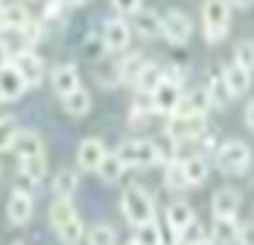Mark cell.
<instances>
[{
	"label": "cell",
	"instance_id": "obj_28",
	"mask_svg": "<svg viewBox=\"0 0 254 245\" xmlns=\"http://www.w3.org/2000/svg\"><path fill=\"white\" fill-rule=\"evenodd\" d=\"M181 167H184V175H187L190 187L193 184H202L204 178H207V161H204L202 155H193V158L181 161Z\"/></svg>",
	"mask_w": 254,
	"mask_h": 245
},
{
	"label": "cell",
	"instance_id": "obj_32",
	"mask_svg": "<svg viewBox=\"0 0 254 245\" xmlns=\"http://www.w3.org/2000/svg\"><path fill=\"white\" fill-rule=\"evenodd\" d=\"M134 243H140V245H164L158 222L152 219V222H143V225H137V228H134Z\"/></svg>",
	"mask_w": 254,
	"mask_h": 245
},
{
	"label": "cell",
	"instance_id": "obj_8",
	"mask_svg": "<svg viewBox=\"0 0 254 245\" xmlns=\"http://www.w3.org/2000/svg\"><path fill=\"white\" fill-rule=\"evenodd\" d=\"M9 64H12L18 73L24 76L26 88L38 85V82L44 79V61H41V56H38L35 50H21V53H15Z\"/></svg>",
	"mask_w": 254,
	"mask_h": 245
},
{
	"label": "cell",
	"instance_id": "obj_11",
	"mask_svg": "<svg viewBox=\"0 0 254 245\" xmlns=\"http://www.w3.org/2000/svg\"><path fill=\"white\" fill-rule=\"evenodd\" d=\"M100 35H102V41H105V50L120 53V50L128 47L131 26H128V21H123V18H111V21H105V24H102Z\"/></svg>",
	"mask_w": 254,
	"mask_h": 245
},
{
	"label": "cell",
	"instance_id": "obj_1",
	"mask_svg": "<svg viewBox=\"0 0 254 245\" xmlns=\"http://www.w3.org/2000/svg\"><path fill=\"white\" fill-rule=\"evenodd\" d=\"M50 225L64 245H79L85 240V228L70 198H56L50 204Z\"/></svg>",
	"mask_w": 254,
	"mask_h": 245
},
{
	"label": "cell",
	"instance_id": "obj_7",
	"mask_svg": "<svg viewBox=\"0 0 254 245\" xmlns=\"http://www.w3.org/2000/svg\"><path fill=\"white\" fill-rule=\"evenodd\" d=\"M204 134V117H181V114H173L170 122H167V137L176 140V143H190L196 137Z\"/></svg>",
	"mask_w": 254,
	"mask_h": 245
},
{
	"label": "cell",
	"instance_id": "obj_15",
	"mask_svg": "<svg viewBox=\"0 0 254 245\" xmlns=\"http://www.w3.org/2000/svg\"><path fill=\"white\" fill-rule=\"evenodd\" d=\"M240 204H243V198H240V193H237L234 187H222V190H216L213 198H210L213 216H237Z\"/></svg>",
	"mask_w": 254,
	"mask_h": 245
},
{
	"label": "cell",
	"instance_id": "obj_43",
	"mask_svg": "<svg viewBox=\"0 0 254 245\" xmlns=\"http://www.w3.org/2000/svg\"><path fill=\"white\" fill-rule=\"evenodd\" d=\"M3 26L6 24H3V3H0V29H3Z\"/></svg>",
	"mask_w": 254,
	"mask_h": 245
},
{
	"label": "cell",
	"instance_id": "obj_14",
	"mask_svg": "<svg viewBox=\"0 0 254 245\" xmlns=\"http://www.w3.org/2000/svg\"><path fill=\"white\" fill-rule=\"evenodd\" d=\"M6 216L12 225H26L32 219V196L21 193V190H12V196L6 201Z\"/></svg>",
	"mask_w": 254,
	"mask_h": 245
},
{
	"label": "cell",
	"instance_id": "obj_48",
	"mask_svg": "<svg viewBox=\"0 0 254 245\" xmlns=\"http://www.w3.org/2000/svg\"><path fill=\"white\" fill-rule=\"evenodd\" d=\"M0 102H3V94H0Z\"/></svg>",
	"mask_w": 254,
	"mask_h": 245
},
{
	"label": "cell",
	"instance_id": "obj_23",
	"mask_svg": "<svg viewBox=\"0 0 254 245\" xmlns=\"http://www.w3.org/2000/svg\"><path fill=\"white\" fill-rule=\"evenodd\" d=\"M79 190V172L76 170H59L53 178V193L56 198H73Z\"/></svg>",
	"mask_w": 254,
	"mask_h": 245
},
{
	"label": "cell",
	"instance_id": "obj_24",
	"mask_svg": "<svg viewBox=\"0 0 254 245\" xmlns=\"http://www.w3.org/2000/svg\"><path fill=\"white\" fill-rule=\"evenodd\" d=\"M62 105H64V111H67L70 117H85V114L91 111V94H88L85 88H76L73 94L62 97Z\"/></svg>",
	"mask_w": 254,
	"mask_h": 245
},
{
	"label": "cell",
	"instance_id": "obj_40",
	"mask_svg": "<svg viewBox=\"0 0 254 245\" xmlns=\"http://www.w3.org/2000/svg\"><path fill=\"white\" fill-rule=\"evenodd\" d=\"M246 125L254 131V99L249 102V108H246Z\"/></svg>",
	"mask_w": 254,
	"mask_h": 245
},
{
	"label": "cell",
	"instance_id": "obj_26",
	"mask_svg": "<svg viewBox=\"0 0 254 245\" xmlns=\"http://www.w3.org/2000/svg\"><path fill=\"white\" fill-rule=\"evenodd\" d=\"M32 21L29 18V12H26L24 3H3V24L9 26V29H21Z\"/></svg>",
	"mask_w": 254,
	"mask_h": 245
},
{
	"label": "cell",
	"instance_id": "obj_22",
	"mask_svg": "<svg viewBox=\"0 0 254 245\" xmlns=\"http://www.w3.org/2000/svg\"><path fill=\"white\" fill-rule=\"evenodd\" d=\"M161 82H164V67H158V64H152V61H146L143 70H140L137 79H134V88H137L143 97H149Z\"/></svg>",
	"mask_w": 254,
	"mask_h": 245
},
{
	"label": "cell",
	"instance_id": "obj_21",
	"mask_svg": "<svg viewBox=\"0 0 254 245\" xmlns=\"http://www.w3.org/2000/svg\"><path fill=\"white\" fill-rule=\"evenodd\" d=\"M237 219L234 216H213L210 225V243L213 245H231L237 243Z\"/></svg>",
	"mask_w": 254,
	"mask_h": 245
},
{
	"label": "cell",
	"instance_id": "obj_30",
	"mask_svg": "<svg viewBox=\"0 0 254 245\" xmlns=\"http://www.w3.org/2000/svg\"><path fill=\"white\" fill-rule=\"evenodd\" d=\"M85 240H88V245H117V231H114L111 225L100 222V225H94V228L85 234Z\"/></svg>",
	"mask_w": 254,
	"mask_h": 245
},
{
	"label": "cell",
	"instance_id": "obj_2",
	"mask_svg": "<svg viewBox=\"0 0 254 245\" xmlns=\"http://www.w3.org/2000/svg\"><path fill=\"white\" fill-rule=\"evenodd\" d=\"M231 26V3L228 0H204L202 6V35L207 44H219L228 35Z\"/></svg>",
	"mask_w": 254,
	"mask_h": 245
},
{
	"label": "cell",
	"instance_id": "obj_4",
	"mask_svg": "<svg viewBox=\"0 0 254 245\" xmlns=\"http://www.w3.org/2000/svg\"><path fill=\"white\" fill-rule=\"evenodd\" d=\"M252 167V149L243 140H225L216 149V170H222L225 175H243Z\"/></svg>",
	"mask_w": 254,
	"mask_h": 245
},
{
	"label": "cell",
	"instance_id": "obj_9",
	"mask_svg": "<svg viewBox=\"0 0 254 245\" xmlns=\"http://www.w3.org/2000/svg\"><path fill=\"white\" fill-rule=\"evenodd\" d=\"M149 97H152V111L173 117V114H176V108H178V99H181V85L170 82V79H164V82L155 88Z\"/></svg>",
	"mask_w": 254,
	"mask_h": 245
},
{
	"label": "cell",
	"instance_id": "obj_18",
	"mask_svg": "<svg viewBox=\"0 0 254 245\" xmlns=\"http://www.w3.org/2000/svg\"><path fill=\"white\" fill-rule=\"evenodd\" d=\"M12 152L18 155V161H26V158H35V155H44V143L38 137V131H18L15 134V143H12Z\"/></svg>",
	"mask_w": 254,
	"mask_h": 245
},
{
	"label": "cell",
	"instance_id": "obj_45",
	"mask_svg": "<svg viewBox=\"0 0 254 245\" xmlns=\"http://www.w3.org/2000/svg\"><path fill=\"white\" fill-rule=\"evenodd\" d=\"M73 3H76V6H82V3H88V0H73Z\"/></svg>",
	"mask_w": 254,
	"mask_h": 245
},
{
	"label": "cell",
	"instance_id": "obj_27",
	"mask_svg": "<svg viewBox=\"0 0 254 245\" xmlns=\"http://www.w3.org/2000/svg\"><path fill=\"white\" fill-rule=\"evenodd\" d=\"M143 64H146V59L143 56H126L120 64H117V82H134L137 79V73L143 70Z\"/></svg>",
	"mask_w": 254,
	"mask_h": 245
},
{
	"label": "cell",
	"instance_id": "obj_34",
	"mask_svg": "<svg viewBox=\"0 0 254 245\" xmlns=\"http://www.w3.org/2000/svg\"><path fill=\"white\" fill-rule=\"evenodd\" d=\"M18 131H21V128H18V120H15V117H0V152L12 149Z\"/></svg>",
	"mask_w": 254,
	"mask_h": 245
},
{
	"label": "cell",
	"instance_id": "obj_20",
	"mask_svg": "<svg viewBox=\"0 0 254 245\" xmlns=\"http://www.w3.org/2000/svg\"><path fill=\"white\" fill-rule=\"evenodd\" d=\"M222 79H225V85H228L231 97H243V94L252 88V70H246V67H240V64H234V61L222 70Z\"/></svg>",
	"mask_w": 254,
	"mask_h": 245
},
{
	"label": "cell",
	"instance_id": "obj_41",
	"mask_svg": "<svg viewBox=\"0 0 254 245\" xmlns=\"http://www.w3.org/2000/svg\"><path fill=\"white\" fill-rule=\"evenodd\" d=\"M9 61H12V56H9V50H6L3 44H0V67H6Z\"/></svg>",
	"mask_w": 254,
	"mask_h": 245
},
{
	"label": "cell",
	"instance_id": "obj_31",
	"mask_svg": "<svg viewBox=\"0 0 254 245\" xmlns=\"http://www.w3.org/2000/svg\"><path fill=\"white\" fill-rule=\"evenodd\" d=\"M207 97H210V105H225L231 99V91L228 85H225V79H222V73H213L210 76V82H207Z\"/></svg>",
	"mask_w": 254,
	"mask_h": 245
},
{
	"label": "cell",
	"instance_id": "obj_17",
	"mask_svg": "<svg viewBox=\"0 0 254 245\" xmlns=\"http://www.w3.org/2000/svg\"><path fill=\"white\" fill-rule=\"evenodd\" d=\"M53 91L59 94V97H67V94H73L76 88H82L79 85V70L76 64H59L56 70H53Z\"/></svg>",
	"mask_w": 254,
	"mask_h": 245
},
{
	"label": "cell",
	"instance_id": "obj_10",
	"mask_svg": "<svg viewBox=\"0 0 254 245\" xmlns=\"http://www.w3.org/2000/svg\"><path fill=\"white\" fill-rule=\"evenodd\" d=\"M105 155H108V149H105V143H102L100 137H85V140L79 143V149H76V164H79V170L97 172Z\"/></svg>",
	"mask_w": 254,
	"mask_h": 245
},
{
	"label": "cell",
	"instance_id": "obj_38",
	"mask_svg": "<svg viewBox=\"0 0 254 245\" xmlns=\"http://www.w3.org/2000/svg\"><path fill=\"white\" fill-rule=\"evenodd\" d=\"M35 187H38V181H32L29 175L18 172V187H15V190H21V193H29V196H32V190H35Z\"/></svg>",
	"mask_w": 254,
	"mask_h": 245
},
{
	"label": "cell",
	"instance_id": "obj_6",
	"mask_svg": "<svg viewBox=\"0 0 254 245\" xmlns=\"http://www.w3.org/2000/svg\"><path fill=\"white\" fill-rule=\"evenodd\" d=\"M161 35L173 44V47H184L193 35V21L187 12L181 9H170L164 18H161Z\"/></svg>",
	"mask_w": 254,
	"mask_h": 245
},
{
	"label": "cell",
	"instance_id": "obj_46",
	"mask_svg": "<svg viewBox=\"0 0 254 245\" xmlns=\"http://www.w3.org/2000/svg\"><path fill=\"white\" fill-rule=\"evenodd\" d=\"M128 245H140V243H134V240H131V243H128Z\"/></svg>",
	"mask_w": 254,
	"mask_h": 245
},
{
	"label": "cell",
	"instance_id": "obj_36",
	"mask_svg": "<svg viewBox=\"0 0 254 245\" xmlns=\"http://www.w3.org/2000/svg\"><path fill=\"white\" fill-rule=\"evenodd\" d=\"M85 53H88V59H100L102 53H108L102 35H88V38H85Z\"/></svg>",
	"mask_w": 254,
	"mask_h": 245
},
{
	"label": "cell",
	"instance_id": "obj_44",
	"mask_svg": "<svg viewBox=\"0 0 254 245\" xmlns=\"http://www.w3.org/2000/svg\"><path fill=\"white\" fill-rule=\"evenodd\" d=\"M199 245H213V243H210V240H202V243H199Z\"/></svg>",
	"mask_w": 254,
	"mask_h": 245
},
{
	"label": "cell",
	"instance_id": "obj_35",
	"mask_svg": "<svg viewBox=\"0 0 254 245\" xmlns=\"http://www.w3.org/2000/svg\"><path fill=\"white\" fill-rule=\"evenodd\" d=\"M234 64L246 67V70H254V41H240L237 50H234Z\"/></svg>",
	"mask_w": 254,
	"mask_h": 245
},
{
	"label": "cell",
	"instance_id": "obj_47",
	"mask_svg": "<svg viewBox=\"0 0 254 245\" xmlns=\"http://www.w3.org/2000/svg\"><path fill=\"white\" fill-rule=\"evenodd\" d=\"M12 245H24V243H12Z\"/></svg>",
	"mask_w": 254,
	"mask_h": 245
},
{
	"label": "cell",
	"instance_id": "obj_37",
	"mask_svg": "<svg viewBox=\"0 0 254 245\" xmlns=\"http://www.w3.org/2000/svg\"><path fill=\"white\" fill-rule=\"evenodd\" d=\"M237 243L240 245H254V219L243 222V225L237 228Z\"/></svg>",
	"mask_w": 254,
	"mask_h": 245
},
{
	"label": "cell",
	"instance_id": "obj_19",
	"mask_svg": "<svg viewBox=\"0 0 254 245\" xmlns=\"http://www.w3.org/2000/svg\"><path fill=\"white\" fill-rule=\"evenodd\" d=\"M24 91H26L24 76L18 73L12 64L0 67V94H3V102H9V99H18Z\"/></svg>",
	"mask_w": 254,
	"mask_h": 245
},
{
	"label": "cell",
	"instance_id": "obj_42",
	"mask_svg": "<svg viewBox=\"0 0 254 245\" xmlns=\"http://www.w3.org/2000/svg\"><path fill=\"white\" fill-rule=\"evenodd\" d=\"M231 6H237V9H252L254 0H228Z\"/></svg>",
	"mask_w": 254,
	"mask_h": 245
},
{
	"label": "cell",
	"instance_id": "obj_13",
	"mask_svg": "<svg viewBox=\"0 0 254 245\" xmlns=\"http://www.w3.org/2000/svg\"><path fill=\"white\" fill-rule=\"evenodd\" d=\"M207 108H210V97H207V91H204V88H193V91L181 94L176 114H181V117H204Z\"/></svg>",
	"mask_w": 254,
	"mask_h": 245
},
{
	"label": "cell",
	"instance_id": "obj_3",
	"mask_svg": "<svg viewBox=\"0 0 254 245\" xmlns=\"http://www.w3.org/2000/svg\"><path fill=\"white\" fill-rule=\"evenodd\" d=\"M120 210H123V216L131 228L155 219V201L149 198V193L143 187H128L120 198Z\"/></svg>",
	"mask_w": 254,
	"mask_h": 245
},
{
	"label": "cell",
	"instance_id": "obj_12",
	"mask_svg": "<svg viewBox=\"0 0 254 245\" xmlns=\"http://www.w3.org/2000/svg\"><path fill=\"white\" fill-rule=\"evenodd\" d=\"M193 222H196V216H193V207H190L187 201H173V204L167 207V225H170V231H173L176 245H181L184 231H187Z\"/></svg>",
	"mask_w": 254,
	"mask_h": 245
},
{
	"label": "cell",
	"instance_id": "obj_25",
	"mask_svg": "<svg viewBox=\"0 0 254 245\" xmlns=\"http://www.w3.org/2000/svg\"><path fill=\"white\" fill-rule=\"evenodd\" d=\"M128 167L120 161V155L117 152H108L105 158H102L100 170H97V175H100L102 181H108V184H114V181H120L123 178V172H126Z\"/></svg>",
	"mask_w": 254,
	"mask_h": 245
},
{
	"label": "cell",
	"instance_id": "obj_16",
	"mask_svg": "<svg viewBox=\"0 0 254 245\" xmlns=\"http://www.w3.org/2000/svg\"><path fill=\"white\" fill-rule=\"evenodd\" d=\"M131 29L137 32V35H143V38H155V35H161V15L152 12V9H137V12H131Z\"/></svg>",
	"mask_w": 254,
	"mask_h": 245
},
{
	"label": "cell",
	"instance_id": "obj_39",
	"mask_svg": "<svg viewBox=\"0 0 254 245\" xmlns=\"http://www.w3.org/2000/svg\"><path fill=\"white\" fill-rule=\"evenodd\" d=\"M111 3H114L123 15H131V12H137V9H140V0H111Z\"/></svg>",
	"mask_w": 254,
	"mask_h": 245
},
{
	"label": "cell",
	"instance_id": "obj_5",
	"mask_svg": "<svg viewBox=\"0 0 254 245\" xmlns=\"http://www.w3.org/2000/svg\"><path fill=\"white\" fill-rule=\"evenodd\" d=\"M117 155H120V161H123L126 167H137V170L155 167V164L164 161L161 149L155 146V143H149V140H126L123 146L117 149Z\"/></svg>",
	"mask_w": 254,
	"mask_h": 245
},
{
	"label": "cell",
	"instance_id": "obj_33",
	"mask_svg": "<svg viewBox=\"0 0 254 245\" xmlns=\"http://www.w3.org/2000/svg\"><path fill=\"white\" fill-rule=\"evenodd\" d=\"M21 172H24V175H29L32 181H41V178L47 175V158H44V155H35V158H26V161H21Z\"/></svg>",
	"mask_w": 254,
	"mask_h": 245
},
{
	"label": "cell",
	"instance_id": "obj_29",
	"mask_svg": "<svg viewBox=\"0 0 254 245\" xmlns=\"http://www.w3.org/2000/svg\"><path fill=\"white\" fill-rule=\"evenodd\" d=\"M164 184L170 187V190H184V187H190V181H187V175H184V167H181V161H170L167 167H164Z\"/></svg>",
	"mask_w": 254,
	"mask_h": 245
}]
</instances>
